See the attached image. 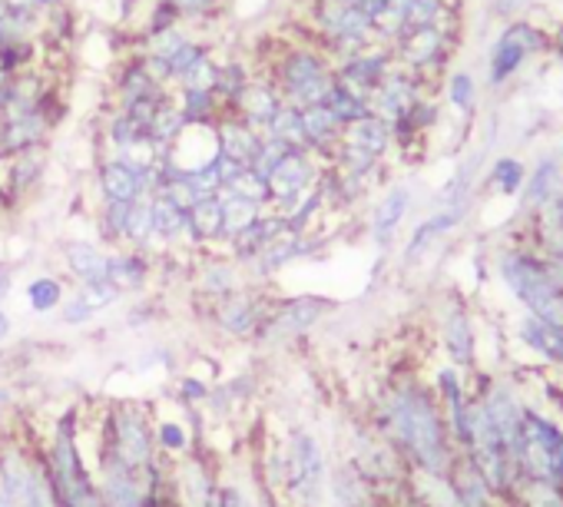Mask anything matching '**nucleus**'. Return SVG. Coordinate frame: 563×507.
<instances>
[{"mask_svg": "<svg viewBox=\"0 0 563 507\" xmlns=\"http://www.w3.org/2000/svg\"><path fill=\"white\" fill-rule=\"evenodd\" d=\"M143 4H150V0H143Z\"/></svg>", "mask_w": 563, "mask_h": 507, "instance_id": "680f3d73", "label": "nucleus"}, {"mask_svg": "<svg viewBox=\"0 0 563 507\" xmlns=\"http://www.w3.org/2000/svg\"><path fill=\"white\" fill-rule=\"evenodd\" d=\"M325 159H319L316 153L296 146L286 153V159H282L265 179H268V206L272 209H289L302 192H309L312 186L322 183V173H325Z\"/></svg>", "mask_w": 563, "mask_h": 507, "instance_id": "6e6552de", "label": "nucleus"}, {"mask_svg": "<svg viewBox=\"0 0 563 507\" xmlns=\"http://www.w3.org/2000/svg\"><path fill=\"white\" fill-rule=\"evenodd\" d=\"M51 176V146H37L27 153L11 156V202H24L34 196Z\"/></svg>", "mask_w": 563, "mask_h": 507, "instance_id": "aec40b11", "label": "nucleus"}, {"mask_svg": "<svg viewBox=\"0 0 563 507\" xmlns=\"http://www.w3.org/2000/svg\"><path fill=\"white\" fill-rule=\"evenodd\" d=\"M444 100L451 103L454 113L474 117L477 107H481V84H477V77L471 70H464V67H454L444 77Z\"/></svg>", "mask_w": 563, "mask_h": 507, "instance_id": "7c9ffc66", "label": "nucleus"}, {"mask_svg": "<svg viewBox=\"0 0 563 507\" xmlns=\"http://www.w3.org/2000/svg\"><path fill=\"white\" fill-rule=\"evenodd\" d=\"M219 156V133L216 123H186V130L169 143L166 159L183 173L202 169Z\"/></svg>", "mask_w": 563, "mask_h": 507, "instance_id": "a211bd4d", "label": "nucleus"}, {"mask_svg": "<svg viewBox=\"0 0 563 507\" xmlns=\"http://www.w3.org/2000/svg\"><path fill=\"white\" fill-rule=\"evenodd\" d=\"M448 339H451V352L457 362H471V326H467V316L457 312L451 322H448Z\"/></svg>", "mask_w": 563, "mask_h": 507, "instance_id": "49530a36", "label": "nucleus"}, {"mask_svg": "<svg viewBox=\"0 0 563 507\" xmlns=\"http://www.w3.org/2000/svg\"><path fill=\"white\" fill-rule=\"evenodd\" d=\"M216 133H219V153L242 163V166H252L255 153H258V143H262V133L252 130L249 123H242L235 113L222 110L219 123H216Z\"/></svg>", "mask_w": 563, "mask_h": 507, "instance_id": "5701e85b", "label": "nucleus"}, {"mask_svg": "<svg viewBox=\"0 0 563 507\" xmlns=\"http://www.w3.org/2000/svg\"><path fill=\"white\" fill-rule=\"evenodd\" d=\"M282 93H278V87H275V80L268 77V74H255L249 84H245V90L239 93V100L229 107V113H235L242 123H249L252 130H258V133H265L268 130V123H272V117L282 110Z\"/></svg>", "mask_w": 563, "mask_h": 507, "instance_id": "f3484780", "label": "nucleus"}, {"mask_svg": "<svg viewBox=\"0 0 563 507\" xmlns=\"http://www.w3.org/2000/svg\"><path fill=\"white\" fill-rule=\"evenodd\" d=\"M216 77H219V60H216V51L209 54V57H202L176 87H183V90H216ZM173 87V90H176Z\"/></svg>", "mask_w": 563, "mask_h": 507, "instance_id": "a18cd8bd", "label": "nucleus"}, {"mask_svg": "<svg viewBox=\"0 0 563 507\" xmlns=\"http://www.w3.org/2000/svg\"><path fill=\"white\" fill-rule=\"evenodd\" d=\"M457 47H461L457 24H444V27H421L405 34L398 44H391V54L398 67L411 70L415 77L424 80L428 90H434V80L444 77Z\"/></svg>", "mask_w": 563, "mask_h": 507, "instance_id": "423d86ee", "label": "nucleus"}, {"mask_svg": "<svg viewBox=\"0 0 563 507\" xmlns=\"http://www.w3.org/2000/svg\"><path fill=\"white\" fill-rule=\"evenodd\" d=\"M222 507H258V497L245 484L222 474Z\"/></svg>", "mask_w": 563, "mask_h": 507, "instance_id": "de8ad7c7", "label": "nucleus"}, {"mask_svg": "<svg viewBox=\"0 0 563 507\" xmlns=\"http://www.w3.org/2000/svg\"><path fill=\"white\" fill-rule=\"evenodd\" d=\"M183 24L192 31H202L209 41H216L212 27H219L229 14V0H173Z\"/></svg>", "mask_w": 563, "mask_h": 507, "instance_id": "c756f323", "label": "nucleus"}, {"mask_svg": "<svg viewBox=\"0 0 563 507\" xmlns=\"http://www.w3.org/2000/svg\"><path fill=\"white\" fill-rule=\"evenodd\" d=\"M117 458L123 467L143 474L159 461L156 438H153V405L136 398L107 401L97 421V448Z\"/></svg>", "mask_w": 563, "mask_h": 507, "instance_id": "f257e3e1", "label": "nucleus"}, {"mask_svg": "<svg viewBox=\"0 0 563 507\" xmlns=\"http://www.w3.org/2000/svg\"><path fill=\"white\" fill-rule=\"evenodd\" d=\"M153 239V206L150 199H136L126 219V249H143Z\"/></svg>", "mask_w": 563, "mask_h": 507, "instance_id": "a19ab883", "label": "nucleus"}, {"mask_svg": "<svg viewBox=\"0 0 563 507\" xmlns=\"http://www.w3.org/2000/svg\"><path fill=\"white\" fill-rule=\"evenodd\" d=\"M70 286L60 273H37L24 283V306L31 316H57L67 302Z\"/></svg>", "mask_w": 563, "mask_h": 507, "instance_id": "bb28decb", "label": "nucleus"}, {"mask_svg": "<svg viewBox=\"0 0 563 507\" xmlns=\"http://www.w3.org/2000/svg\"><path fill=\"white\" fill-rule=\"evenodd\" d=\"M523 504H527V507H563L560 494H556L547 481H537V477H533V491L523 494Z\"/></svg>", "mask_w": 563, "mask_h": 507, "instance_id": "8fccbe9b", "label": "nucleus"}, {"mask_svg": "<svg viewBox=\"0 0 563 507\" xmlns=\"http://www.w3.org/2000/svg\"><path fill=\"white\" fill-rule=\"evenodd\" d=\"M225 189H232L235 196H245V199H252L258 206H268V179L262 173H255L252 166H245Z\"/></svg>", "mask_w": 563, "mask_h": 507, "instance_id": "37998d69", "label": "nucleus"}, {"mask_svg": "<svg viewBox=\"0 0 563 507\" xmlns=\"http://www.w3.org/2000/svg\"><path fill=\"white\" fill-rule=\"evenodd\" d=\"M173 93L169 87L156 84L146 70V60L140 54H126L117 60V67L110 70V107H130L136 100H150V97H166Z\"/></svg>", "mask_w": 563, "mask_h": 507, "instance_id": "dca6fc26", "label": "nucleus"}, {"mask_svg": "<svg viewBox=\"0 0 563 507\" xmlns=\"http://www.w3.org/2000/svg\"><path fill=\"white\" fill-rule=\"evenodd\" d=\"M543 54H550V31L547 27H540L527 18L507 21L504 31L487 47V64H484L487 87L504 90L510 80H517L523 74V67L533 57H543Z\"/></svg>", "mask_w": 563, "mask_h": 507, "instance_id": "20e7f679", "label": "nucleus"}, {"mask_svg": "<svg viewBox=\"0 0 563 507\" xmlns=\"http://www.w3.org/2000/svg\"><path fill=\"white\" fill-rule=\"evenodd\" d=\"M14 283H18L14 263H0V306H4L14 296Z\"/></svg>", "mask_w": 563, "mask_h": 507, "instance_id": "603ef678", "label": "nucleus"}, {"mask_svg": "<svg viewBox=\"0 0 563 507\" xmlns=\"http://www.w3.org/2000/svg\"><path fill=\"white\" fill-rule=\"evenodd\" d=\"M560 434L556 428H550L547 421L533 418V415H523L520 418V431H517V448H514V458L520 461V467L537 477V481H550L553 477V458H556V448H560Z\"/></svg>", "mask_w": 563, "mask_h": 507, "instance_id": "f8f14e48", "label": "nucleus"}, {"mask_svg": "<svg viewBox=\"0 0 563 507\" xmlns=\"http://www.w3.org/2000/svg\"><path fill=\"white\" fill-rule=\"evenodd\" d=\"M219 199H222V249H225L239 232H245L252 222H258L262 212L268 209V206H258V202H252V199H245V196H235L232 189H222Z\"/></svg>", "mask_w": 563, "mask_h": 507, "instance_id": "c85d7f7f", "label": "nucleus"}, {"mask_svg": "<svg viewBox=\"0 0 563 507\" xmlns=\"http://www.w3.org/2000/svg\"><path fill=\"white\" fill-rule=\"evenodd\" d=\"M60 266H64V276L74 286H80V283H100L110 273V245H103L97 235L93 239L74 235V239H67L60 245Z\"/></svg>", "mask_w": 563, "mask_h": 507, "instance_id": "2eb2a0df", "label": "nucleus"}, {"mask_svg": "<svg viewBox=\"0 0 563 507\" xmlns=\"http://www.w3.org/2000/svg\"><path fill=\"white\" fill-rule=\"evenodd\" d=\"M424 93H434V90H428L421 77H415L411 70H405V67L395 64V70L385 77V84L372 97V113L382 117V120H388V123H398V120H405L411 113V107Z\"/></svg>", "mask_w": 563, "mask_h": 507, "instance_id": "ddd939ff", "label": "nucleus"}, {"mask_svg": "<svg viewBox=\"0 0 563 507\" xmlns=\"http://www.w3.org/2000/svg\"><path fill=\"white\" fill-rule=\"evenodd\" d=\"M560 163H563V143H560Z\"/></svg>", "mask_w": 563, "mask_h": 507, "instance_id": "052dcab7", "label": "nucleus"}, {"mask_svg": "<svg viewBox=\"0 0 563 507\" xmlns=\"http://www.w3.org/2000/svg\"><path fill=\"white\" fill-rule=\"evenodd\" d=\"M0 507H14V500L8 497V491H4V487H0Z\"/></svg>", "mask_w": 563, "mask_h": 507, "instance_id": "bf43d9fd", "label": "nucleus"}, {"mask_svg": "<svg viewBox=\"0 0 563 507\" xmlns=\"http://www.w3.org/2000/svg\"><path fill=\"white\" fill-rule=\"evenodd\" d=\"M329 487V467L322 444L306 428H296L282 448V491L299 507H322Z\"/></svg>", "mask_w": 563, "mask_h": 507, "instance_id": "39448f33", "label": "nucleus"}, {"mask_svg": "<svg viewBox=\"0 0 563 507\" xmlns=\"http://www.w3.org/2000/svg\"><path fill=\"white\" fill-rule=\"evenodd\" d=\"M289 150H296V146H289V143H282V140L262 133V143H258V153H255V159H252V169L262 173V176H268L282 159H286Z\"/></svg>", "mask_w": 563, "mask_h": 507, "instance_id": "c03bdc74", "label": "nucleus"}, {"mask_svg": "<svg viewBox=\"0 0 563 507\" xmlns=\"http://www.w3.org/2000/svg\"><path fill=\"white\" fill-rule=\"evenodd\" d=\"M186 130V117L179 113V107H176V100H173V93L156 107V113H153V120H150V126H146V136L156 143V146H163V150H169V143L179 136Z\"/></svg>", "mask_w": 563, "mask_h": 507, "instance_id": "473e14b6", "label": "nucleus"}, {"mask_svg": "<svg viewBox=\"0 0 563 507\" xmlns=\"http://www.w3.org/2000/svg\"><path fill=\"white\" fill-rule=\"evenodd\" d=\"M490 8H494V14L504 18V24H507V21L523 18V11L530 8V0H490Z\"/></svg>", "mask_w": 563, "mask_h": 507, "instance_id": "3c124183", "label": "nucleus"}, {"mask_svg": "<svg viewBox=\"0 0 563 507\" xmlns=\"http://www.w3.org/2000/svg\"><path fill=\"white\" fill-rule=\"evenodd\" d=\"M133 372L136 375H150V372H176V352L169 349V345H163V342H153V345H146L140 355H136V362H133Z\"/></svg>", "mask_w": 563, "mask_h": 507, "instance_id": "79ce46f5", "label": "nucleus"}, {"mask_svg": "<svg viewBox=\"0 0 563 507\" xmlns=\"http://www.w3.org/2000/svg\"><path fill=\"white\" fill-rule=\"evenodd\" d=\"M342 143L355 146V150H362V153H368L375 159H385L395 150V133H391L388 120L368 113V117H362V120H355V123H349L342 130Z\"/></svg>", "mask_w": 563, "mask_h": 507, "instance_id": "393cba45", "label": "nucleus"}, {"mask_svg": "<svg viewBox=\"0 0 563 507\" xmlns=\"http://www.w3.org/2000/svg\"><path fill=\"white\" fill-rule=\"evenodd\" d=\"M173 100L179 107V113L186 117V123H219L222 117V100L216 97V90H173Z\"/></svg>", "mask_w": 563, "mask_h": 507, "instance_id": "2f4dec72", "label": "nucleus"}, {"mask_svg": "<svg viewBox=\"0 0 563 507\" xmlns=\"http://www.w3.org/2000/svg\"><path fill=\"white\" fill-rule=\"evenodd\" d=\"M186 219H189L192 245L199 252L202 249H222V199L219 196H206V199L192 202Z\"/></svg>", "mask_w": 563, "mask_h": 507, "instance_id": "cd10ccee", "label": "nucleus"}, {"mask_svg": "<svg viewBox=\"0 0 563 507\" xmlns=\"http://www.w3.org/2000/svg\"><path fill=\"white\" fill-rule=\"evenodd\" d=\"M560 183H563V163H560V156H553V153L540 156L537 166L527 169V183L520 189L523 209L537 212L540 206H547L560 192Z\"/></svg>", "mask_w": 563, "mask_h": 507, "instance_id": "b1692460", "label": "nucleus"}, {"mask_svg": "<svg viewBox=\"0 0 563 507\" xmlns=\"http://www.w3.org/2000/svg\"><path fill=\"white\" fill-rule=\"evenodd\" d=\"M93 192L97 202H136V199H153L156 192V169L140 173L120 159L100 156L93 169Z\"/></svg>", "mask_w": 563, "mask_h": 507, "instance_id": "9d476101", "label": "nucleus"}, {"mask_svg": "<svg viewBox=\"0 0 563 507\" xmlns=\"http://www.w3.org/2000/svg\"><path fill=\"white\" fill-rule=\"evenodd\" d=\"M342 123L332 117V110L325 103L319 107H306L302 110V133H306V150L316 153L319 159H332V153L339 150L342 143Z\"/></svg>", "mask_w": 563, "mask_h": 507, "instance_id": "412c9836", "label": "nucleus"}, {"mask_svg": "<svg viewBox=\"0 0 563 507\" xmlns=\"http://www.w3.org/2000/svg\"><path fill=\"white\" fill-rule=\"evenodd\" d=\"M520 335H523V342L530 349H537V352L563 362V329H556V326H550V322H543L537 316H527L520 322Z\"/></svg>", "mask_w": 563, "mask_h": 507, "instance_id": "72a5a7b5", "label": "nucleus"}, {"mask_svg": "<svg viewBox=\"0 0 563 507\" xmlns=\"http://www.w3.org/2000/svg\"><path fill=\"white\" fill-rule=\"evenodd\" d=\"M11 335H14V316L4 306H0V349L11 342Z\"/></svg>", "mask_w": 563, "mask_h": 507, "instance_id": "864d4df0", "label": "nucleus"}, {"mask_svg": "<svg viewBox=\"0 0 563 507\" xmlns=\"http://www.w3.org/2000/svg\"><path fill=\"white\" fill-rule=\"evenodd\" d=\"M500 279L530 309V316L563 329V286L547 273L543 260L530 256V252H504Z\"/></svg>", "mask_w": 563, "mask_h": 507, "instance_id": "7ed1b4c3", "label": "nucleus"}, {"mask_svg": "<svg viewBox=\"0 0 563 507\" xmlns=\"http://www.w3.org/2000/svg\"><path fill=\"white\" fill-rule=\"evenodd\" d=\"M189 283L199 302H212L245 289V266L235 263L225 249H202L189 263Z\"/></svg>", "mask_w": 563, "mask_h": 507, "instance_id": "1a4fd4ad", "label": "nucleus"}, {"mask_svg": "<svg viewBox=\"0 0 563 507\" xmlns=\"http://www.w3.org/2000/svg\"><path fill=\"white\" fill-rule=\"evenodd\" d=\"M153 322H156V306H153L150 299H133V306L126 309L123 326L133 329V332H140V329H146V326H153Z\"/></svg>", "mask_w": 563, "mask_h": 507, "instance_id": "09e8293b", "label": "nucleus"}, {"mask_svg": "<svg viewBox=\"0 0 563 507\" xmlns=\"http://www.w3.org/2000/svg\"><path fill=\"white\" fill-rule=\"evenodd\" d=\"M563 477V441H560V448H556V458H553V477Z\"/></svg>", "mask_w": 563, "mask_h": 507, "instance_id": "13d9d810", "label": "nucleus"}, {"mask_svg": "<svg viewBox=\"0 0 563 507\" xmlns=\"http://www.w3.org/2000/svg\"><path fill=\"white\" fill-rule=\"evenodd\" d=\"M173 27H183V18L173 8V0H150V4L143 8V14H140L136 34H163V31H173Z\"/></svg>", "mask_w": 563, "mask_h": 507, "instance_id": "4c0bfd02", "label": "nucleus"}, {"mask_svg": "<svg viewBox=\"0 0 563 507\" xmlns=\"http://www.w3.org/2000/svg\"><path fill=\"white\" fill-rule=\"evenodd\" d=\"M487 183L490 189H497L500 196H517L527 183V166L517 156H497L487 169Z\"/></svg>", "mask_w": 563, "mask_h": 507, "instance_id": "f704fd0d", "label": "nucleus"}, {"mask_svg": "<svg viewBox=\"0 0 563 507\" xmlns=\"http://www.w3.org/2000/svg\"><path fill=\"white\" fill-rule=\"evenodd\" d=\"M268 136L282 140V143H289V146H302L306 150V133H302V110L299 107H289V103H282V110L272 117Z\"/></svg>", "mask_w": 563, "mask_h": 507, "instance_id": "58836bf2", "label": "nucleus"}, {"mask_svg": "<svg viewBox=\"0 0 563 507\" xmlns=\"http://www.w3.org/2000/svg\"><path fill=\"white\" fill-rule=\"evenodd\" d=\"M550 54L563 64V21L550 31Z\"/></svg>", "mask_w": 563, "mask_h": 507, "instance_id": "6e6d98bb", "label": "nucleus"}, {"mask_svg": "<svg viewBox=\"0 0 563 507\" xmlns=\"http://www.w3.org/2000/svg\"><path fill=\"white\" fill-rule=\"evenodd\" d=\"M408 209H411V189H408V186H391V189L378 199V206H375V212H372V222H368L372 239H375L378 245H388L391 235L401 229Z\"/></svg>", "mask_w": 563, "mask_h": 507, "instance_id": "a878e982", "label": "nucleus"}, {"mask_svg": "<svg viewBox=\"0 0 563 507\" xmlns=\"http://www.w3.org/2000/svg\"><path fill=\"white\" fill-rule=\"evenodd\" d=\"M4 4L18 8V11H31V14H41L44 8H51L54 0H4Z\"/></svg>", "mask_w": 563, "mask_h": 507, "instance_id": "5fc2aeb1", "label": "nucleus"}, {"mask_svg": "<svg viewBox=\"0 0 563 507\" xmlns=\"http://www.w3.org/2000/svg\"><path fill=\"white\" fill-rule=\"evenodd\" d=\"M391 428L401 438V444L411 451V458L441 474L444 471V438H441V418L434 411V405L418 395V392H405L391 401L388 408Z\"/></svg>", "mask_w": 563, "mask_h": 507, "instance_id": "f03ea898", "label": "nucleus"}, {"mask_svg": "<svg viewBox=\"0 0 563 507\" xmlns=\"http://www.w3.org/2000/svg\"><path fill=\"white\" fill-rule=\"evenodd\" d=\"M11 405H14V392H11V385L0 382V411L11 408Z\"/></svg>", "mask_w": 563, "mask_h": 507, "instance_id": "4d7b16f0", "label": "nucleus"}, {"mask_svg": "<svg viewBox=\"0 0 563 507\" xmlns=\"http://www.w3.org/2000/svg\"><path fill=\"white\" fill-rule=\"evenodd\" d=\"M202 312H206L209 329H216L222 339L249 342V339H258L262 335L265 319L272 312V302L262 293H255L252 286H245V289H239L232 296L202 302Z\"/></svg>", "mask_w": 563, "mask_h": 507, "instance_id": "0eeeda50", "label": "nucleus"}, {"mask_svg": "<svg viewBox=\"0 0 563 507\" xmlns=\"http://www.w3.org/2000/svg\"><path fill=\"white\" fill-rule=\"evenodd\" d=\"M325 107L332 110V117H335L342 126H349V123H355V120H362V117H368V113H372L368 100L355 97V93H352V90H345L339 80H335V87L329 90V97H325Z\"/></svg>", "mask_w": 563, "mask_h": 507, "instance_id": "e433bc0d", "label": "nucleus"}, {"mask_svg": "<svg viewBox=\"0 0 563 507\" xmlns=\"http://www.w3.org/2000/svg\"><path fill=\"white\" fill-rule=\"evenodd\" d=\"M156 276V260L143 249H110V273L107 279L123 296H143Z\"/></svg>", "mask_w": 563, "mask_h": 507, "instance_id": "6ab92c4d", "label": "nucleus"}, {"mask_svg": "<svg viewBox=\"0 0 563 507\" xmlns=\"http://www.w3.org/2000/svg\"><path fill=\"white\" fill-rule=\"evenodd\" d=\"M70 293H74L97 319L107 316L110 309H117V306L126 299V296H123L113 283H107V279H100V283H80V286H74Z\"/></svg>", "mask_w": 563, "mask_h": 507, "instance_id": "c9c22d12", "label": "nucleus"}, {"mask_svg": "<svg viewBox=\"0 0 563 507\" xmlns=\"http://www.w3.org/2000/svg\"><path fill=\"white\" fill-rule=\"evenodd\" d=\"M325 312H329V302L319 299V296L286 299V302L272 306L258 339H296V335H306Z\"/></svg>", "mask_w": 563, "mask_h": 507, "instance_id": "4468645a", "label": "nucleus"}, {"mask_svg": "<svg viewBox=\"0 0 563 507\" xmlns=\"http://www.w3.org/2000/svg\"><path fill=\"white\" fill-rule=\"evenodd\" d=\"M391 70H395V54H391V47H388V44H372V47L358 51L355 57L335 64V80H339L345 90H352L355 97L368 100V107H372L375 90L385 84V77H388Z\"/></svg>", "mask_w": 563, "mask_h": 507, "instance_id": "9b49d317", "label": "nucleus"}, {"mask_svg": "<svg viewBox=\"0 0 563 507\" xmlns=\"http://www.w3.org/2000/svg\"><path fill=\"white\" fill-rule=\"evenodd\" d=\"M212 385H216V382H209V378L199 375V372H183V375L176 378V398H173V401H179L183 408L199 411V408L209 401Z\"/></svg>", "mask_w": 563, "mask_h": 507, "instance_id": "ea45409f", "label": "nucleus"}, {"mask_svg": "<svg viewBox=\"0 0 563 507\" xmlns=\"http://www.w3.org/2000/svg\"><path fill=\"white\" fill-rule=\"evenodd\" d=\"M464 212H467L464 199H454V202H448L444 209L431 212L424 222H418V229H415V232H411V239H408L405 260H408V263H411V260H421L424 252H428L441 235H448V232L464 219Z\"/></svg>", "mask_w": 563, "mask_h": 507, "instance_id": "4be33fe9", "label": "nucleus"}]
</instances>
